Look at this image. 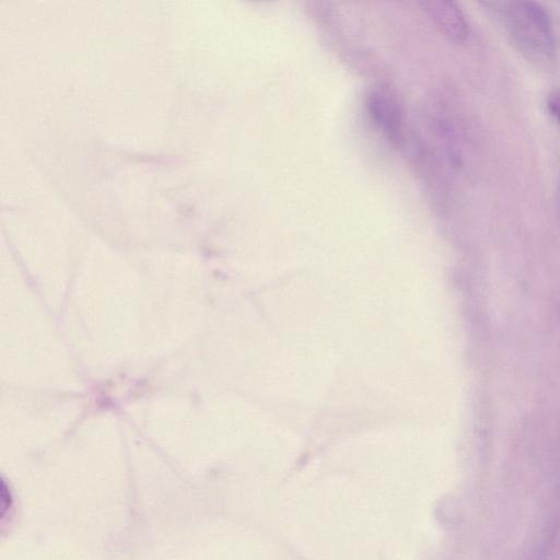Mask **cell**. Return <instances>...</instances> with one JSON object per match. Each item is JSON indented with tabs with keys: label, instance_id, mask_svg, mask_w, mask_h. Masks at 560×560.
<instances>
[{
	"label": "cell",
	"instance_id": "3",
	"mask_svg": "<svg viewBox=\"0 0 560 560\" xmlns=\"http://www.w3.org/2000/svg\"><path fill=\"white\" fill-rule=\"evenodd\" d=\"M369 108L375 124L393 141L401 133V115L395 98L385 90H375L369 97Z\"/></svg>",
	"mask_w": 560,
	"mask_h": 560
},
{
	"label": "cell",
	"instance_id": "2",
	"mask_svg": "<svg viewBox=\"0 0 560 560\" xmlns=\"http://www.w3.org/2000/svg\"><path fill=\"white\" fill-rule=\"evenodd\" d=\"M436 27L450 39L463 43L469 35V25L457 3L447 0H431L420 3Z\"/></svg>",
	"mask_w": 560,
	"mask_h": 560
},
{
	"label": "cell",
	"instance_id": "4",
	"mask_svg": "<svg viewBox=\"0 0 560 560\" xmlns=\"http://www.w3.org/2000/svg\"><path fill=\"white\" fill-rule=\"evenodd\" d=\"M547 106L551 115L560 125V91L552 92L548 96Z\"/></svg>",
	"mask_w": 560,
	"mask_h": 560
},
{
	"label": "cell",
	"instance_id": "1",
	"mask_svg": "<svg viewBox=\"0 0 560 560\" xmlns=\"http://www.w3.org/2000/svg\"><path fill=\"white\" fill-rule=\"evenodd\" d=\"M499 18L516 48L529 60L546 63L555 55L549 15L536 1L486 2Z\"/></svg>",
	"mask_w": 560,
	"mask_h": 560
}]
</instances>
